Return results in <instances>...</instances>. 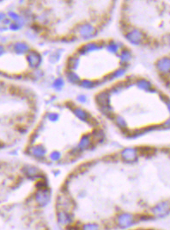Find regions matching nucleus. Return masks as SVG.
I'll list each match as a JSON object with an SVG mask.
<instances>
[{
    "label": "nucleus",
    "instance_id": "f257e3e1",
    "mask_svg": "<svg viewBox=\"0 0 170 230\" xmlns=\"http://www.w3.org/2000/svg\"><path fill=\"white\" fill-rule=\"evenodd\" d=\"M137 222L136 215L131 212L123 211L117 215L115 219V224L119 229L126 230L132 228Z\"/></svg>",
    "mask_w": 170,
    "mask_h": 230
},
{
    "label": "nucleus",
    "instance_id": "f03ea898",
    "mask_svg": "<svg viewBox=\"0 0 170 230\" xmlns=\"http://www.w3.org/2000/svg\"><path fill=\"white\" fill-rule=\"evenodd\" d=\"M150 213L155 218L162 219L170 215V201L164 200L157 203L150 210Z\"/></svg>",
    "mask_w": 170,
    "mask_h": 230
},
{
    "label": "nucleus",
    "instance_id": "7ed1b4c3",
    "mask_svg": "<svg viewBox=\"0 0 170 230\" xmlns=\"http://www.w3.org/2000/svg\"><path fill=\"white\" fill-rule=\"evenodd\" d=\"M56 221L58 225L66 228L75 222V217L71 211L57 210Z\"/></svg>",
    "mask_w": 170,
    "mask_h": 230
},
{
    "label": "nucleus",
    "instance_id": "20e7f679",
    "mask_svg": "<svg viewBox=\"0 0 170 230\" xmlns=\"http://www.w3.org/2000/svg\"><path fill=\"white\" fill-rule=\"evenodd\" d=\"M35 202L41 208H45L47 206L51 201V195L49 191L46 189H40L35 194Z\"/></svg>",
    "mask_w": 170,
    "mask_h": 230
},
{
    "label": "nucleus",
    "instance_id": "39448f33",
    "mask_svg": "<svg viewBox=\"0 0 170 230\" xmlns=\"http://www.w3.org/2000/svg\"><path fill=\"white\" fill-rule=\"evenodd\" d=\"M80 230H102L101 226L98 222H86L80 226Z\"/></svg>",
    "mask_w": 170,
    "mask_h": 230
},
{
    "label": "nucleus",
    "instance_id": "423d86ee",
    "mask_svg": "<svg viewBox=\"0 0 170 230\" xmlns=\"http://www.w3.org/2000/svg\"><path fill=\"white\" fill-rule=\"evenodd\" d=\"M159 67L163 71L170 70V59H163L159 61Z\"/></svg>",
    "mask_w": 170,
    "mask_h": 230
},
{
    "label": "nucleus",
    "instance_id": "0eeeda50",
    "mask_svg": "<svg viewBox=\"0 0 170 230\" xmlns=\"http://www.w3.org/2000/svg\"><path fill=\"white\" fill-rule=\"evenodd\" d=\"M33 153L35 154V155H36V156H40L42 153H43V151H42V149L41 148H35L34 149V151H33Z\"/></svg>",
    "mask_w": 170,
    "mask_h": 230
},
{
    "label": "nucleus",
    "instance_id": "6e6552de",
    "mask_svg": "<svg viewBox=\"0 0 170 230\" xmlns=\"http://www.w3.org/2000/svg\"><path fill=\"white\" fill-rule=\"evenodd\" d=\"M2 52H3V48H2V47H0V55L2 54Z\"/></svg>",
    "mask_w": 170,
    "mask_h": 230
},
{
    "label": "nucleus",
    "instance_id": "1a4fd4ad",
    "mask_svg": "<svg viewBox=\"0 0 170 230\" xmlns=\"http://www.w3.org/2000/svg\"><path fill=\"white\" fill-rule=\"evenodd\" d=\"M145 230H155V229H145Z\"/></svg>",
    "mask_w": 170,
    "mask_h": 230
}]
</instances>
